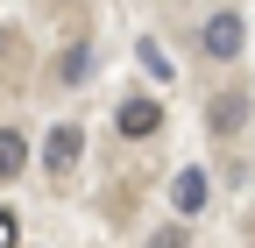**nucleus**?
<instances>
[{
	"instance_id": "obj_1",
	"label": "nucleus",
	"mask_w": 255,
	"mask_h": 248,
	"mask_svg": "<svg viewBox=\"0 0 255 248\" xmlns=\"http://www.w3.org/2000/svg\"><path fill=\"white\" fill-rule=\"evenodd\" d=\"M241 43H248V21H241L234 7L206 14V28H199V50L213 57V64H227V57H241Z\"/></svg>"
},
{
	"instance_id": "obj_2",
	"label": "nucleus",
	"mask_w": 255,
	"mask_h": 248,
	"mask_svg": "<svg viewBox=\"0 0 255 248\" xmlns=\"http://www.w3.org/2000/svg\"><path fill=\"white\" fill-rule=\"evenodd\" d=\"M78 156H85V128H78V121H57L50 142H43V170H50V177H71Z\"/></svg>"
},
{
	"instance_id": "obj_3",
	"label": "nucleus",
	"mask_w": 255,
	"mask_h": 248,
	"mask_svg": "<svg viewBox=\"0 0 255 248\" xmlns=\"http://www.w3.org/2000/svg\"><path fill=\"white\" fill-rule=\"evenodd\" d=\"M114 128H121L128 142H149L156 128H163V107H156V100H121V114H114Z\"/></svg>"
},
{
	"instance_id": "obj_4",
	"label": "nucleus",
	"mask_w": 255,
	"mask_h": 248,
	"mask_svg": "<svg viewBox=\"0 0 255 248\" xmlns=\"http://www.w3.org/2000/svg\"><path fill=\"white\" fill-rule=\"evenodd\" d=\"M206 199H213V177H206L199 163L170 177V206H177V213H206Z\"/></svg>"
},
{
	"instance_id": "obj_5",
	"label": "nucleus",
	"mask_w": 255,
	"mask_h": 248,
	"mask_svg": "<svg viewBox=\"0 0 255 248\" xmlns=\"http://www.w3.org/2000/svg\"><path fill=\"white\" fill-rule=\"evenodd\" d=\"M206 121H213V135H241V121H248V92H220Z\"/></svg>"
},
{
	"instance_id": "obj_6",
	"label": "nucleus",
	"mask_w": 255,
	"mask_h": 248,
	"mask_svg": "<svg viewBox=\"0 0 255 248\" xmlns=\"http://www.w3.org/2000/svg\"><path fill=\"white\" fill-rule=\"evenodd\" d=\"M21 170H28V135L21 128H0V184L21 177Z\"/></svg>"
},
{
	"instance_id": "obj_7",
	"label": "nucleus",
	"mask_w": 255,
	"mask_h": 248,
	"mask_svg": "<svg viewBox=\"0 0 255 248\" xmlns=\"http://www.w3.org/2000/svg\"><path fill=\"white\" fill-rule=\"evenodd\" d=\"M85 78H92V43H71L57 57V85H85Z\"/></svg>"
},
{
	"instance_id": "obj_8",
	"label": "nucleus",
	"mask_w": 255,
	"mask_h": 248,
	"mask_svg": "<svg viewBox=\"0 0 255 248\" xmlns=\"http://www.w3.org/2000/svg\"><path fill=\"white\" fill-rule=\"evenodd\" d=\"M135 57H142V71H149V78H177V71H170V57H163V43H156V36H142V43H135Z\"/></svg>"
},
{
	"instance_id": "obj_9",
	"label": "nucleus",
	"mask_w": 255,
	"mask_h": 248,
	"mask_svg": "<svg viewBox=\"0 0 255 248\" xmlns=\"http://www.w3.org/2000/svg\"><path fill=\"white\" fill-rule=\"evenodd\" d=\"M14 234H21V220H14V213H0V248H7Z\"/></svg>"
}]
</instances>
